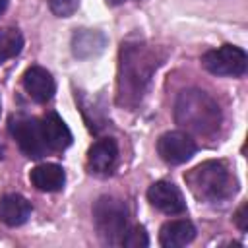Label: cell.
<instances>
[{"label": "cell", "instance_id": "6da1fadb", "mask_svg": "<svg viewBox=\"0 0 248 248\" xmlns=\"http://www.w3.org/2000/svg\"><path fill=\"white\" fill-rule=\"evenodd\" d=\"M159 66L157 50L145 43H126L120 50L118 68V103L126 107L138 105L143 91Z\"/></svg>", "mask_w": 248, "mask_h": 248}, {"label": "cell", "instance_id": "7a4b0ae2", "mask_svg": "<svg viewBox=\"0 0 248 248\" xmlns=\"http://www.w3.org/2000/svg\"><path fill=\"white\" fill-rule=\"evenodd\" d=\"M174 120L194 134L209 136L221 126V108L209 93L184 89L174 103Z\"/></svg>", "mask_w": 248, "mask_h": 248}, {"label": "cell", "instance_id": "3957f363", "mask_svg": "<svg viewBox=\"0 0 248 248\" xmlns=\"http://www.w3.org/2000/svg\"><path fill=\"white\" fill-rule=\"evenodd\" d=\"M184 178L192 194L203 202H223L236 190L234 176L223 161H203Z\"/></svg>", "mask_w": 248, "mask_h": 248}, {"label": "cell", "instance_id": "277c9868", "mask_svg": "<svg viewBox=\"0 0 248 248\" xmlns=\"http://www.w3.org/2000/svg\"><path fill=\"white\" fill-rule=\"evenodd\" d=\"M93 223L105 244H122V236L128 229L126 203L112 196H103L93 205Z\"/></svg>", "mask_w": 248, "mask_h": 248}, {"label": "cell", "instance_id": "5b68a950", "mask_svg": "<svg viewBox=\"0 0 248 248\" xmlns=\"http://www.w3.org/2000/svg\"><path fill=\"white\" fill-rule=\"evenodd\" d=\"M202 64L207 72L215 76H242L248 66L246 52L232 45H223L215 50H209L202 56Z\"/></svg>", "mask_w": 248, "mask_h": 248}, {"label": "cell", "instance_id": "8992f818", "mask_svg": "<svg viewBox=\"0 0 248 248\" xmlns=\"http://www.w3.org/2000/svg\"><path fill=\"white\" fill-rule=\"evenodd\" d=\"M10 134L14 136V140L17 141L19 149L31 157V159H39L46 153V143L43 140V132H41V122L37 118L31 116H12L10 118Z\"/></svg>", "mask_w": 248, "mask_h": 248}, {"label": "cell", "instance_id": "52a82bcc", "mask_svg": "<svg viewBox=\"0 0 248 248\" xmlns=\"http://www.w3.org/2000/svg\"><path fill=\"white\" fill-rule=\"evenodd\" d=\"M157 151L161 159L169 165H182L196 153V143L186 132H167L157 141Z\"/></svg>", "mask_w": 248, "mask_h": 248}, {"label": "cell", "instance_id": "ba28073f", "mask_svg": "<svg viewBox=\"0 0 248 248\" xmlns=\"http://www.w3.org/2000/svg\"><path fill=\"white\" fill-rule=\"evenodd\" d=\"M147 200L151 205L167 215H178L186 211V202L180 192V188L169 180H159L149 186L147 190Z\"/></svg>", "mask_w": 248, "mask_h": 248}, {"label": "cell", "instance_id": "9c48e42d", "mask_svg": "<svg viewBox=\"0 0 248 248\" xmlns=\"http://www.w3.org/2000/svg\"><path fill=\"white\" fill-rule=\"evenodd\" d=\"M23 87H25L27 95L33 101H37V103L50 101L52 95H54V89H56L52 76L45 68H41V66H31V68L25 70V74H23Z\"/></svg>", "mask_w": 248, "mask_h": 248}, {"label": "cell", "instance_id": "30bf717a", "mask_svg": "<svg viewBox=\"0 0 248 248\" xmlns=\"http://www.w3.org/2000/svg\"><path fill=\"white\" fill-rule=\"evenodd\" d=\"M118 159V145L112 138H101L97 140L87 153V163L89 169L97 174H107L114 169Z\"/></svg>", "mask_w": 248, "mask_h": 248}, {"label": "cell", "instance_id": "8fae6325", "mask_svg": "<svg viewBox=\"0 0 248 248\" xmlns=\"http://www.w3.org/2000/svg\"><path fill=\"white\" fill-rule=\"evenodd\" d=\"M41 132L46 147L52 151L66 149L72 143V132L56 112H48L41 120Z\"/></svg>", "mask_w": 248, "mask_h": 248}, {"label": "cell", "instance_id": "7c38bea8", "mask_svg": "<svg viewBox=\"0 0 248 248\" xmlns=\"http://www.w3.org/2000/svg\"><path fill=\"white\" fill-rule=\"evenodd\" d=\"M107 46V37L95 29H79L72 37V52L78 58H93Z\"/></svg>", "mask_w": 248, "mask_h": 248}, {"label": "cell", "instance_id": "4fadbf2b", "mask_svg": "<svg viewBox=\"0 0 248 248\" xmlns=\"http://www.w3.org/2000/svg\"><path fill=\"white\" fill-rule=\"evenodd\" d=\"M194 236H196L194 225L186 219H176V221H169L161 227L159 242L165 248H180V246L190 244L194 240Z\"/></svg>", "mask_w": 248, "mask_h": 248}, {"label": "cell", "instance_id": "5bb4252c", "mask_svg": "<svg viewBox=\"0 0 248 248\" xmlns=\"http://www.w3.org/2000/svg\"><path fill=\"white\" fill-rule=\"evenodd\" d=\"M31 215V203L19 194H6L0 200V221L8 227L23 225Z\"/></svg>", "mask_w": 248, "mask_h": 248}, {"label": "cell", "instance_id": "9a60e30c", "mask_svg": "<svg viewBox=\"0 0 248 248\" xmlns=\"http://www.w3.org/2000/svg\"><path fill=\"white\" fill-rule=\"evenodd\" d=\"M29 178H31L33 186L41 192H58V190H62V186L66 182V174H64L62 167L54 165V163L37 165L29 172Z\"/></svg>", "mask_w": 248, "mask_h": 248}, {"label": "cell", "instance_id": "2e32d148", "mask_svg": "<svg viewBox=\"0 0 248 248\" xmlns=\"http://www.w3.org/2000/svg\"><path fill=\"white\" fill-rule=\"evenodd\" d=\"M23 48V37L14 27H2L0 29V62H6L14 56H17Z\"/></svg>", "mask_w": 248, "mask_h": 248}, {"label": "cell", "instance_id": "e0dca14e", "mask_svg": "<svg viewBox=\"0 0 248 248\" xmlns=\"http://www.w3.org/2000/svg\"><path fill=\"white\" fill-rule=\"evenodd\" d=\"M147 244H149V238H147V232H145L143 227L136 225L130 231L126 229V232L122 236V246H128V248H145Z\"/></svg>", "mask_w": 248, "mask_h": 248}, {"label": "cell", "instance_id": "ac0fdd59", "mask_svg": "<svg viewBox=\"0 0 248 248\" xmlns=\"http://www.w3.org/2000/svg\"><path fill=\"white\" fill-rule=\"evenodd\" d=\"M79 6V0H48V8L58 17H70Z\"/></svg>", "mask_w": 248, "mask_h": 248}, {"label": "cell", "instance_id": "d6986e66", "mask_svg": "<svg viewBox=\"0 0 248 248\" xmlns=\"http://www.w3.org/2000/svg\"><path fill=\"white\" fill-rule=\"evenodd\" d=\"M246 211H248V207H246V203H244V205L238 207V211H236V215H234V221H236V225H238L240 231H246V229H248V217H246Z\"/></svg>", "mask_w": 248, "mask_h": 248}, {"label": "cell", "instance_id": "ffe728a7", "mask_svg": "<svg viewBox=\"0 0 248 248\" xmlns=\"http://www.w3.org/2000/svg\"><path fill=\"white\" fill-rule=\"evenodd\" d=\"M6 8H8V0H0V16L6 12Z\"/></svg>", "mask_w": 248, "mask_h": 248}, {"label": "cell", "instance_id": "44dd1931", "mask_svg": "<svg viewBox=\"0 0 248 248\" xmlns=\"http://www.w3.org/2000/svg\"><path fill=\"white\" fill-rule=\"evenodd\" d=\"M124 2H128V0H107V4H110V6H118V4H124Z\"/></svg>", "mask_w": 248, "mask_h": 248}, {"label": "cell", "instance_id": "7402d4cb", "mask_svg": "<svg viewBox=\"0 0 248 248\" xmlns=\"http://www.w3.org/2000/svg\"><path fill=\"white\" fill-rule=\"evenodd\" d=\"M0 157H2V145H0Z\"/></svg>", "mask_w": 248, "mask_h": 248}]
</instances>
